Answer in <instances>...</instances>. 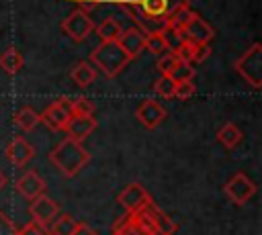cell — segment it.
I'll use <instances>...</instances> for the list:
<instances>
[{"label":"cell","instance_id":"cell-1","mask_svg":"<svg viewBox=\"0 0 262 235\" xmlns=\"http://www.w3.org/2000/svg\"><path fill=\"white\" fill-rule=\"evenodd\" d=\"M143 33L166 31V16L180 4H188V0H115ZM168 33V31H166Z\"/></svg>","mask_w":262,"mask_h":235},{"label":"cell","instance_id":"cell-2","mask_svg":"<svg viewBox=\"0 0 262 235\" xmlns=\"http://www.w3.org/2000/svg\"><path fill=\"white\" fill-rule=\"evenodd\" d=\"M49 161L57 168L59 174H63L66 178H74L82 172V168H86V163L90 161V153L82 143L66 137L49 151Z\"/></svg>","mask_w":262,"mask_h":235},{"label":"cell","instance_id":"cell-3","mask_svg":"<svg viewBox=\"0 0 262 235\" xmlns=\"http://www.w3.org/2000/svg\"><path fill=\"white\" fill-rule=\"evenodd\" d=\"M129 61V55L119 47L117 41H100V45L94 47L90 53V63L94 65V69H100L106 78L119 76Z\"/></svg>","mask_w":262,"mask_h":235},{"label":"cell","instance_id":"cell-4","mask_svg":"<svg viewBox=\"0 0 262 235\" xmlns=\"http://www.w3.org/2000/svg\"><path fill=\"white\" fill-rule=\"evenodd\" d=\"M233 67L254 90H260L262 86V76H260L262 74V45L252 43V47L235 59Z\"/></svg>","mask_w":262,"mask_h":235},{"label":"cell","instance_id":"cell-5","mask_svg":"<svg viewBox=\"0 0 262 235\" xmlns=\"http://www.w3.org/2000/svg\"><path fill=\"white\" fill-rule=\"evenodd\" d=\"M61 31L76 43L84 41L92 31H94V22L90 18L88 12H84L82 8H74L63 20H61Z\"/></svg>","mask_w":262,"mask_h":235},{"label":"cell","instance_id":"cell-6","mask_svg":"<svg viewBox=\"0 0 262 235\" xmlns=\"http://www.w3.org/2000/svg\"><path fill=\"white\" fill-rule=\"evenodd\" d=\"M172 35L178 39V43L188 41V43H194V45L196 43H207L209 45L213 41V37H215V31H213V27L205 18H201L199 14H194L184 29L172 31Z\"/></svg>","mask_w":262,"mask_h":235},{"label":"cell","instance_id":"cell-7","mask_svg":"<svg viewBox=\"0 0 262 235\" xmlns=\"http://www.w3.org/2000/svg\"><path fill=\"white\" fill-rule=\"evenodd\" d=\"M223 192L233 204H246L256 194V184L250 176H246L244 172H237L225 182Z\"/></svg>","mask_w":262,"mask_h":235},{"label":"cell","instance_id":"cell-8","mask_svg":"<svg viewBox=\"0 0 262 235\" xmlns=\"http://www.w3.org/2000/svg\"><path fill=\"white\" fill-rule=\"evenodd\" d=\"M29 215H31L33 223H37L39 227L47 229V227L53 223V219L59 215V206H57V202H55L51 196L39 194L37 198L31 200V204H29Z\"/></svg>","mask_w":262,"mask_h":235},{"label":"cell","instance_id":"cell-9","mask_svg":"<svg viewBox=\"0 0 262 235\" xmlns=\"http://www.w3.org/2000/svg\"><path fill=\"white\" fill-rule=\"evenodd\" d=\"M70 102H72V98H57L55 102H51V104L39 114V121H41L43 125H47L51 131H63L68 119L72 116Z\"/></svg>","mask_w":262,"mask_h":235},{"label":"cell","instance_id":"cell-10","mask_svg":"<svg viewBox=\"0 0 262 235\" xmlns=\"http://www.w3.org/2000/svg\"><path fill=\"white\" fill-rule=\"evenodd\" d=\"M166 114H168L166 108H164L158 100H154V98H147V100L139 102V106L135 108V119H137L145 129H156V127H160V125L164 123Z\"/></svg>","mask_w":262,"mask_h":235},{"label":"cell","instance_id":"cell-11","mask_svg":"<svg viewBox=\"0 0 262 235\" xmlns=\"http://www.w3.org/2000/svg\"><path fill=\"white\" fill-rule=\"evenodd\" d=\"M96 119L94 114H72L63 127V133L68 139H74L78 143H82L86 137L92 135V131L96 129Z\"/></svg>","mask_w":262,"mask_h":235},{"label":"cell","instance_id":"cell-12","mask_svg":"<svg viewBox=\"0 0 262 235\" xmlns=\"http://www.w3.org/2000/svg\"><path fill=\"white\" fill-rule=\"evenodd\" d=\"M4 153H6V157H8V161L12 163V166H16V168H23V166H27L35 155H37V151H35V147L25 139V137H14L8 145H6V149H4Z\"/></svg>","mask_w":262,"mask_h":235},{"label":"cell","instance_id":"cell-13","mask_svg":"<svg viewBox=\"0 0 262 235\" xmlns=\"http://www.w3.org/2000/svg\"><path fill=\"white\" fill-rule=\"evenodd\" d=\"M117 200H119V204H121L127 213H133V210L145 206L147 202H151V198H149V194L145 192V188H143L141 184H137V182H133V184H129L127 188H123L121 194L117 196Z\"/></svg>","mask_w":262,"mask_h":235},{"label":"cell","instance_id":"cell-14","mask_svg":"<svg viewBox=\"0 0 262 235\" xmlns=\"http://www.w3.org/2000/svg\"><path fill=\"white\" fill-rule=\"evenodd\" d=\"M14 188H16V192H18L20 196H25L27 200H33V198H37L39 194H45V180H43L37 172L29 170V172H25V174L16 180Z\"/></svg>","mask_w":262,"mask_h":235},{"label":"cell","instance_id":"cell-15","mask_svg":"<svg viewBox=\"0 0 262 235\" xmlns=\"http://www.w3.org/2000/svg\"><path fill=\"white\" fill-rule=\"evenodd\" d=\"M143 39H145L143 31H139L137 27H129L121 31V35L117 37V43L129 55V59H135L143 51Z\"/></svg>","mask_w":262,"mask_h":235},{"label":"cell","instance_id":"cell-16","mask_svg":"<svg viewBox=\"0 0 262 235\" xmlns=\"http://www.w3.org/2000/svg\"><path fill=\"white\" fill-rule=\"evenodd\" d=\"M194 14H196V12H194L188 4H180V6H176V8L166 16V31L172 33V31H180V29H184V27L188 25V20H190Z\"/></svg>","mask_w":262,"mask_h":235},{"label":"cell","instance_id":"cell-17","mask_svg":"<svg viewBox=\"0 0 262 235\" xmlns=\"http://www.w3.org/2000/svg\"><path fill=\"white\" fill-rule=\"evenodd\" d=\"M143 49H147L149 53L154 55H162L166 53L170 47V39H168V33L166 31H154V33H145V39H143Z\"/></svg>","mask_w":262,"mask_h":235},{"label":"cell","instance_id":"cell-18","mask_svg":"<svg viewBox=\"0 0 262 235\" xmlns=\"http://www.w3.org/2000/svg\"><path fill=\"white\" fill-rule=\"evenodd\" d=\"M23 65H25V59H23V53L16 47H8V49L2 51V55H0V67L8 76L18 74L23 69Z\"/></svg>","mask_w":262,"mask_h":235},{"label":"cell","instance_id":"cell-19","mask_svg":"<svg viewBox=\"0 0 262 235\" xmlns=\"http://www.w3.org/2000/svg\"><path fill=\"white\" fill-rule=\"evenodd\" d=\"M70 76H72V80H74L76 86L86 88V86H90V84L96 80V69H94L88 61H80V63L74 65V69H72Z\"/></svg>","mask_w":262,"mask_h":235},{"label":"cell","instance_id":"cell-20","mask_svg":"<svg viewBox=\"0 0 262 235\" xmlns=\"http://www.w3.org/2000/svg\"><path fill=\"white\" fill-rule=\"evenodd\" d=\"M217 141H219L223 147L233 149V147L239 145V141H242V131H239V127H237L235 123H225V125L217 131Z\"/></svg>","mask_w":262,"mask_h":235},{"label":"cell","instance_id":"cell-21","mask_svg":"<svg viewBox=\"0 0 262 235\" xmlns=\"http://www.w3.org/2000/svg\"><path fill=\"white\" fill-rule=\"evenodd\" d=\"M39 112L33 110L31 106H23L16 114H14V125L20 129V131H33L37 125H39Z\"/></svg>","mask_w":262,"mask_h":235},{"label":"cell","instance_id":"cell-22","mask_svg":"<svg viewBox=\"0 0 262 235\" xmlns=\"http://www.w3.org/2000/svg\"><path fill=\"white\" fill-rule=\"evenodd\" d=\"M78 221L72 217V215H57L53 219V223L49 225V235H72L74 229H76Z\"/></svg>","mask_w":262,"mask_h":235},{"label":"cell","instance_id":"cell-23","mask_svg":"<svg viewBox=\"0 0 262 235\" xmlns=\"http://www.w3.org/2000/svg\"><path fill=\"white\" fill-rule=\"evenodd\" d=\"M121 31H123L121 22L115 20L113 16L104 18V20L96 27V35L100 37V41H117V37L121 35Z\"/></svg>","mask_w":262,"mask_h":235},{"label":"cell","instance_id":"cell-24","mask_svg":"<svg viewBox=\"0 0 262 235\" xmlns=\"http://www.w3.org/2000/svg\"><path fill=\"white\" fill-rule=\"evenodd\" d=\"M174 88H176V82L170 78V76H160L154 84V92L160 96V98H174Z\"/></svg>","mask_w":262,"mask_h":235},{"label":"cell","instance_id":"cell-25","mask_svg":"<svg viewBox=\"0 0 262 235\" xmlns=\"http://www.w3.org/2000/svg\"><path fill=\"white\" fill-rule=\"evenodd\" d=\"M176 63H178V59H176V55H174V51L172 49H168L166 53H162V55H158V72H160V76H170L172 74V69L176 67Z\"/></svg>","mask_w":262,"mask_h":235},{"label":"cell","instance_id":"cell-26","mask_svg":"<svg viewBox=\"0 0 262 235\" xmlns=\"http://www.w3.org/2000/svg\"><path fill=\"white\" fill-rule=\"evenodd\" d=\"M196 94V84L192 80H184V82H176V88H174V98L178 100H188Z\"/></svg>","mask_w":262,"mask_h":235},{"label":"cell","instance_id":"cell-27","mask_svg":"<svg viewBox=\"0 0 262 235\" xmlns=\"http://www.w3.org/2000/svg\"><path fill=\"white\" fill-rule=\"evenodd\" d=\"M170 78H172L174 82H184V80H192V78H194V67H192L190 63H182V61H178V63H176V67L172 69Z\"/></svg>","mask_w":262,"mask_h":235},{"label":"cell","instance_id":"cell-28","mask_svg":"<svg viewBox=\"0 0 262 235\" xmlns=\"http://www.w3.org/2000/svg\"><path fill=\"white\" fill-rule=\"evenodd\" d=\"M70 110L72 114H94V102L88 98H72Z\"/></svg>","mask_w":262,"mask_h":235},{"label":"cell","instance_id":"cell-29","mask_svg":"<svg viewBox=\"0 0 262 235\" xmlns=\"http://www.w3.org/2000/svg\"><path fill=\"white\" fill-rule=\"evenodd\" d=\"M192 45H194V43H188V41L178 43V45L172 49L174 55H176V59L182 61V63H190V65H192Z\"/></svg>","mask_w":262,"mask_h":235},{"label":"cell","instance_id":"cell-30","mask_svg":"<svg viewBox=\"0 0 262 235\" xmlns=\"http://www.w3.org/2000/svg\"><path fill=\"white\" fill-rule=\"evenodd\" d=\"M209 55H211V45H207V43L192 45V65L194 63H203Z\"/></svg>","mask_w":262,"mask_h":235},{"label":"cell","instance_id":"cell-31","mask_svg":"<svg viewBox=\"0 0 262 235\" xmlns=\"http://www.w3.org/2000/svg\"><path fill=\"white\" fill-rule=\"evenodd\" d=\"M16 225L10 221V217L6 213L0 210V235H16Z\"/></svg>","mask_w":262,"mask_h":235},{"label":"cell","instance_id":"cell-32","mask_svg":"<svg viewBox=\"0 0 262 235\" xmlns=\"http://www.w3.org/2000/svg\"><path fill=\"white\" fill-rule=\"evenodd\" d=\"M16 235H45V229L31 221V223H27L25 227H20V229L16 231Z\"/></svg>","mask_w":262,"mask_h":235},{"label":"cell","instance_id":"cell-33","mask_svg":"<svg viewBox=\"0 0 262 235\" xmlns=\"http://www.w3.org/2000/svg\"><path fill=\"white\" fill-rule=\"evenodd\" d=\"M72 2H76V4H78V8H82L84 12H90V10L98 8L104 0H72Z\"/></svg>","mask_w":262,"mask_h":235},{"label":"cell","instance_id":"cell-34","mask_svg":"<svg viewBox=\"0 0 262 235\" xmlns=\"http://www.w3.org/2000/svg\"><path fill=\"white\" fill-rule=\"evenodd\" d=\"M72 235H98V233H96V231H94L90 225H86V223H78Z\"/></svg>","mask_w":262,"mask_h":235},{"label":"cell","instance_id":"cell-35","mask_svg":"<svg viewBox=\"0 0 262 235\" xmlns=\"http://www.w3.org/2000/svg\"><path fill=\"white\" fill-rule=\"evenodd\" d=\"M4 186H6V174L0 170V190H4Z\"/></svg>","mask_w":262,"mask_h":235}]
</instances>
